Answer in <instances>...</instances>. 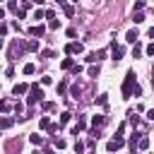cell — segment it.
<instances>
[{
  "mask_svg": "<svg viewBox=\"0 0 154 154\" xmlns=\"http://www.w3.org/2000/svg\"><path fill=\"white\" fill-rule=\"evenodd\" d=\"M140 55H142V46L135 43V48H132V58H140Z\"/></svg>",
  "mask_w": 154,
  "mask_h": 154,
  "instance_id": "obj_22",
  "label": "cell"
},
{
  "mask_svg": "<svg viewBox=\"0 0 154 154\" xmlns=\"http://www.w3.org/2000/svg\"><path fill=\"white\" fill-rule=\"evenodd\" d=\"M60 67H63V70H72V67H75V58H70V55H67V58H63Z\"/></svg>",
  "mask_w": 154,
  "mask_h": 154,
  "instance_id": "obj_9",
  "label": "cell"
},
{
  "mask_svg": "<svg viewBox=\"0 0 154 154\" xmlns=\"http://www.w3.org/2000/svg\"><path fill=\"white\" fill-rule=\"evenodd\" d=\"M43 34H46V26L43 24H36V26L29 29V36H43Z\"/></svg>",
  "mask_w": 154,
  "mask_h": 154,
  "instance_id": "obj_7",
  "label": "cell"
},
{
  "mask_svg": "<svg viewBox=\"0 0 154 154\" xmlns=\"http://www.w3.org/2000/svg\"><path fill=\"white\" fill-rule=\"evenodd\" d=\"M123 53H125V48H123V46H118V43H111V55H113V60H116V63L123 58Z\"/></svg>",
  "mask_w": 154,
  "mask_h": 154,
  "instance_id": "obj_5",
  "label": "cell"
},
{
  "mask_svg": "<svg viewBox=\"0 0 154 154\" xmlns=\"http://www.w3.org/2000/svg\"><path fill=\"white\" fill-rule=\"evenodd\" d=\"M55 2H58V5H65V0H55Z\"/></svg>",
  "mask_w": 154,
  "mask_h": 154,
  "instance_id": "obj_39",
  "label": "cell"
},
{
  "mask_svg": "<svg viewBox=\"0 0 154 154\" xmlns=\"http://www.w3.org/2000/svg\"><path fill=\"white\" fill-rule=\"evenodd\" d=\"M147 118H149V120H154V108H149V111H147Z\"/></svg>",
  "mask_w": 154,
  "mask_h": 154,
  "instance_id": "obj_36",
  "label": "cell"
},
{
  "mask_svg": "<svg viewBox=\"0 0 154 154\" xmlns=\"http://www.w3.org/2000/svg\"><path fill=\"white\" fill-rule=\"evenodd\" d=\"M65 53H67V55H79V53H84V46H82L79 41H72V43L65 46Z\"/></svg>",
  "mask_w": 154,
  "mask_h": 154,
  "instance_id": "obj_4",
  "label": "cell"
},
{
  "mask_svg": "<svg viewBox=\"0 0 154 154\" xmlns=\"http://www.w3.org/2000/svg\"><path fill=\"white\" fill-rule=\"evenodd\" d=\"M152 89H154V79H152Z\"/></svg>",
  "mask_w": 154,
  "mask_h": 154,
  "instance_id": "obj_40",
  "label": "cell"
},
{
  "mask_svg": "<svg viewBox=\"0 0 154 154\" xmlns=\"http://www.w3.org/2000/svg\"><path fill=\"white\" fill-rule=\"evenodd\" d=\"M55 147H58V149H65V140H58V137H55Z\"/></svg>",
  "mask_w": 154,
  "mask_h": 154,
  "instance_id": "obj_32",
  "label": "cell"
},
{
  "mask_svg": "<svg viewBox=\"0 0 154 154\" xmlns=\"http://www.w3.org/2000/svg\"><path fill=\"white\" fill-rule=\"evenodd\" d=\"M0 108H2V113H10V108H12V106H10V101H2V106H0Z\"/></svg>",
  "mask_w": 154,
  "mask_h": 154,
  "instance_id": "obj_28",
  "label": "cell"
},
{
  "mask_svg": "<svg viewBox=\"0 0 154 154\" xmlns=\"http://www.w3.org/2000/svg\"><path fill=\"white\" fill-rule=\"evenodd\" d=\"M48 125H51V118H48V116H43V118L38 120V128H41V130H48Z\"/></svg>",
  "mask_w": 154,
  "mask_h": 154,
  "instance_id": "obj_17",
  "label": "cell"
},
{
  "mask_svg": "<svg viewBox=\"0 0 154 154\" xmlns=\"http://www.w3.org/2000/svg\"><path fill=\"white\" fill-rule=\"evenodd\" d=\"M137 149H149V137H140V142H137Z\"/></svg>",
  "mask_w": 154,
  "mask_h": 154,
  "instance_id": "obj_15",
  "label": "cell"
},
{
  "mask_svg": "<svg viewBox=\"0 0 154 154\" xmlns=\"http://www.w3.org/2000/svg\"><path fill=\"white\" fill-rule=\"evenodd\" d=\"M128 123H130L132 128H137V125H140V116H137L135 111H130V113H128Z\"/></svg>",
  "mask_w": 154,
  "mask_h": 154,
  "instance_id": "obj_10",
  "label": "cell"
},
{
  "mask_svg": "<svg viewBox=\"0 0 154 154\" xmlns=\"http://www.w3.org/2000/svg\"><path fill=\"white\" fill-rule=\"evenodd\" d=\"M29 142H31V144H43V137H41L38 132H34V135H29Z\"/></svg>",
  "mask_w": 154,
  "mask_h": 154,
  "instance_id": "obj_14",
  "label": "cell"
},
{
  "mask_svg": "<svg viewBox=\"0 0 154 154\" xmlns=\"http://www.w3.org/2000/svg\"><path fill=\"white\" fill-rule=\"evenodd\" d=\"M53 108H55L53 101H46V103H43V111H53Z\"/></svg>",
  "mask_w": 154,
  "mask_h": 154,
  "instance_id": "obj_29",
  "label": "cell"
},
{
  "mask_svg": "<svg viewBox=\"0 0 154 154\" xmlns=\"http://www.w3.org/2000/svg\"><path fill=\"white\" fill-rule=\"evenodd\" d=\"M149 38H154V26H152V29H149Z\"/></svg>",
  "mask_w": 154,
  "mask_h": 154,
  "instance_id": "obj_38",
  "label": "cell"
},
{
  "mask_svg": "<svg viewBox=\"0 0 154 154\" xmlns=\"http://www.w3.org/2000/svg\"><path fill=\"white\" fill-rule=\"evenodd\" d=\"M75 152H84V144L82 142H75Z\"/></svg>",
  "mask_w": 154,
  "mask_h": 154,
  "instance_id": "obj_35",
  "label": "cell"
},
{
  "mask_svg": "<svg viewBox=\"0 0 154 154\" xmlns=\"http://www.w3.org/2000/svg\"><path fill=\"white\" fill-rule=\"evenodd\" d=\"M26 91H29V84H24V82H19V84L12 87V94H14V96H22V94H26Z\"/></svg>",
  "mask_w": 154,
  "mask_h": 154,
  "instance_id": "obj_6",
  "label": "cell"
},
{
  "mask_svg": "<svg viewBox=\"0 0 154 154\" xmlns=\"http://www.w3.org/2000/svg\"><path fill=\"white\" fill-rule=\"evenodd\" d=\"M144 53H147V55H152V58H154V43H149V46H147V48H144Z\"/></svg>",
  "mask_w": 154,
  "mask_h": 154,
  "instance_id": "obj_30",
  "label": "cell"
},
{
  "mask_svg": "<svg viewBox=\"0 0 154 154\" xmlns=\"http://www.w3.org/2000/svg\"><path fill=\"white\" fill-rule=\"evenodd\" d=\"M137 38H140V34H137V29H130V31L125 34V41H128V43H137Z\"/></svg>",
  "mask_w": 154,
  "mask_h": 154,
  "instance_id": "obj_8",
  "label": "cell"
},
{
  "mask_svg": "<svg viewBox=\"0 0 154 154\" xmlns=\"http://www.w3.org/2000/svg\"><path fill=\"white\" fill-rule=\"evenodd\" d=\"M106 123V116H91V128H101Z\"/></svg>",
  "mask_w": 154,
  "mask_h": 154,
  "instance_id": "obj_11",
  "label": "cell"
},
{
  "mask_svg": "<svg viewBox=\"0 0 154 154\" xmlns=\"http://www.w3.org/2000/svg\"><path fill=\"white\" fill-rule=\"evenodd\" d=\"M41 58H55V53H53V51H48V48H46V51H41Z\"/></svg>",
  "mask_w": 154,
  "mask_h": 154,
  "instance_id": "obj_26",
  "label": "cell"
},
{
  "mask_svg": "<svg viewBox=\"0 0 154 154\" xmlns=\"http://www.w3.org/2000/svg\"><path fill=\"white\" fill-rule=\"evenodd\" d=\"M70 118H72V113H70V111H63V113H60V123H63V125H65Z\"/></svg>",
  "mask_w": 154,
  "mask_h": 154,
  "instance_id": "obj_21",
  "label": "cell"
},
{
  "mask_svg": "<svg viewBox=\"0 0 154 154\" xmlns=\"http://www.w3.org/2000/svg\"><path fill=\"white\" fill-rule=\"evenodd\" d=\"M132 22H135V24H142V22H144V12H142V10H137V12L132 14Z\"/></svg>",
  "mask_w": 154,
  "mask_h": 154,
  "instance_id": "obj_12",
  "label": "cell"
},
{
  "mask_svg": "<svg viewBox=\"0 0 154 154\" xmlns=\"http://www.w3.org/2000/svg\"><path fill=\"white\" fill-rule=\"evenodd\" d=\"M24 17H26V10H24V7H22V10H17V19H24Z\"/></svg>",
  "mask_w": 154,
  "mask_h": 154,
  "instance_id": "obj_31",
  "label": "cell"
},
{
  "mask_svg": "<svg viewBox=\"0 0 154 154\" xmlns=\"http://www.w3.org/2000/svg\"><path fill=\"white\" fill-rule=\"evenodd\" d=\"M99 72H101V67H99V63H96V65H91V67H89V77H96V75H99Z\"/></svg>",
  "mask_w": 154,
  "mask_h": 154,
  "instance_id": "obj_20",
  "label": "cell"
},
{
  "mask_svg": "<svg viewBox=\"0 0 154 154\" xmlns=\"http://www.w3.org/2000/svg\"><path fill=\"white\" fill-rule=\"evenodd\" d=\"M22 72H24V75H34V72H36V65H34V63H26V65L22 67Z\"/></svg>",
  "mask_w": 154,
  "mask_h": 154,
  "instance_id": "obj_13",
  "label": "cell"
},
{
  "mask_svg": "<svg viewBox=\"0 0 154 154\" xmlns=\"http://www.w3.org/2000/svg\"><path fill=\"white\" fill-rule=\"evenodd\" d=\"M123 144H125V140H123V135H116L113 140H108V144H106V149H108V152H118V149H123Z\"/></svg>",
  "mask_w": 154,
  "mask_h": 154,
  "instance_id": "obj_3",
  "label": "cell"
},
{
  "mask_svg": "<svg viewBox=\"0 0 154 154\" xmlns=\"http://www.w3.org/2000/svg\"><path fill=\"white\" fill-rule=\"evenodd\" d=\"M120 94H123V99H130V96H140V94H142V89H140V84H137L132 70H128L125 82H123V87H120Z\"/></svg>",
  "mask_w": 154,
  "mask_h": 154,
  "instance_id": "obj_1",
  "label": "cell"
},
{
  "mask_svg": "<svg viewBox=\"0 0 154 154\" xmlns=\"http://www.w3.org/2000/svg\"><path fill=\"white\" fill-rule=\"evenodd\" d=\"M72 2H77V0H72Z\"/></svg>",
  "mask_w": 154,
  "mask_h": 154,
  "instance_id": "obj_41",
  "label": "cell"
},
{
  "mask_svg": "<svg viewBox=\"0 0 154 154\" xmlns=\"http://www.w3.org/2000/svg\"><path fill=\"white\" fill-rule=\"evenodd\" d=\"M135 10H144V0H137L135 2Z\"/></svg>",
  "mask_w": 154,
  "mask_h": 154,
  "instance_id": "obj_33",
  "label": "cell"
},
{
  "mask_svg": "<svg viewBox=\"0 0 154 154\" xmlns=\"http://www.w3.org/2000/svg\"><path fill=\"white\" fill-rule=\"evenodd\" d=\"M48 29H53V31H55V29H60V19H55V17H53V19L48 22Z\"/></svg>",
  "mask_w": 154,
  "mask_h": 154,
  "instance_id": "obj_19",
  "label": "cell"
},
{
  "mask_svg": "<svg viewBox=\"0 0 154 154\" xmlns=\"http://www.w3.org/2000/svg\"><path fill=\"white\" fill-rule=\"evenodd\" d=\"M79 72H82V65H75V67H72V75H75V77H77V75H79Z\"/></svg>",
  "mask_w": 154,
  "mask_h": 154,
  "instance_id": "obj_34",
  "label": "cell"
},
{
  "mask_svg": "<svg viewBox=\"0 0 154 154\" xmlns=\"http://www.w3.org/2000/svg\"><path fill=\"white\" fill-rule=\"evenodd\" d=\"M96 103H99V106H106V103H108L106 94H99V96H96Z\"/></svg>",
  "mask_w": 154,
  "mask_h": 154,
  "instance_id": "obj_23",
  "label": "cell"
},
{
  "mask_svg": "<svg viewBox=\"0 0 154 154\" xmlns=\"http://www.w3.org/2000/svg\"><path fill=\"white\" fill-rule=\"evenodd\" d=\"M34 2H36L38 7H41V5H46V0H34Z\"/></svg>",
  "mask_w": 154,
  "mask_h": 154,
  "instance_id": "obj_37",
  "label": "cell"
},
{
  "mask_svg": "<svg viewBox=\"0 0 154 154\" xmlns=\"http://www.w3.org/2000/svg\"><path fill=\"white\" fill-rule=\"evenodd\" d=\"M43 96H46V94H43V89H41L38 84H31V91H29V99H26V103H29V106H36V103H38Z\"/></svg>",
  "mask_w": 154,
  "mask_h": 154,
  "instance_id": "obj_2",
  "label": "cell"
},
{
  "mask_svg": "<svg viewBox=\"0 0 154 154\" xmlns=\"http://www.w3.org/2000/svg\"><path fill=\"white\" fill-rule=\"evenodd\" d=\"M65 91H67V82H60L58 84V94H65Z\"/></svg>",
  "mask_w": 154,
  "mask_h": 154,
  "instance_id": "obj_27",
  "label": "cell"
},
{
  "mask_svg": "<svg viewBox=\"0 0 154 154\" xmlns=\"http://www.w3.org/2000/svg\"><path fill=\"white\" fill-rule=\"evenodd\" d=\"M26 51H38V41L36 38H29L26 41Z\"/></svg>",
  "mask_w": 154,
  "mask_h": 154,
  "instance_id": "obj_16",
  "label": "cell"
},
{
  "mask_svg": "<svg viewBox=\"0 0 154 154\" xmlns=\"http://www.w3.org/2000/svg\"><path fill=\"white\" fill-rule=\"evenodd\" d=\"M34 19H36V22H38V19H46V10L36 7V12H34Z\"/></svg>",
  "mask_w": 154,
  "mask_h": 154,
  "instance_id": "obj_18",
  "label": "cell"
},
{
  "mask_svg": "<svg viewBox=\"0 0 154 154\" xmlns=\"http://www.w3.org/2000/svg\"><path fill=\"white\" fill-rule=\"evenodd\" d=\"M63 10H65V14H67V17H72V14H75V7H72V5H65Z\"/></svg>",
  "mask_w": 154,
  "mask_h": 154,
  "instance_id": "obj_25",
  "label": "cell"
},
{
  "mask_svg": "<svg viewBox=\"0 0 154 154\" xmlns=\"http://www.w3.org/2000/svg\"><path fill=\"white\" fill-rule=\"evenodd\" d=\"M10 125H12V118H2V123H0V128H2V130H7Z\"/></svg>",
  "mask_w": 154,
  "mask_h": 154,
  "instance_id": "obj_24",
  "label": "cell"
}]
</instances>
